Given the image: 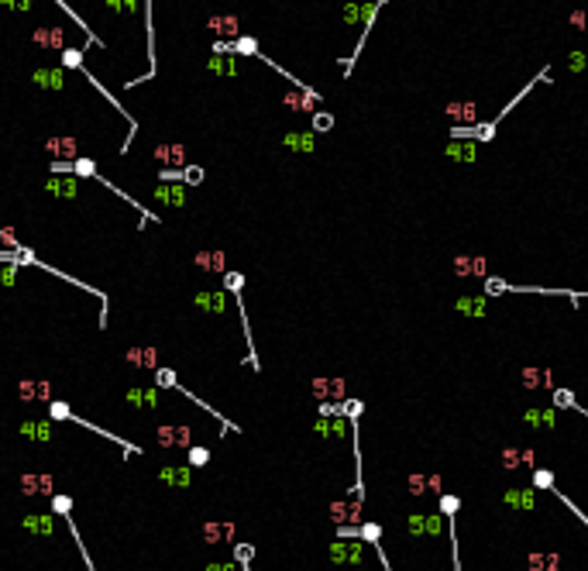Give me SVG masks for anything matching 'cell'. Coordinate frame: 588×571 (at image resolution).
<instances>
[{
  "label": "cell",
  "instance_id": "7c38bea8",
  "mask_svg": "<svg viewBox=\"0 0 588 571\" xmlns=\"http://www.w3.org/2000/svg\"><path fill=\"white\" fill-rule=\"evenodd\" d=\"M444 155L451 162H478V141H447L444 145Z\"/></svg>",
  "mask_w": 588,
  "mask_h": 571
},
{
  "label": "cell",
  "instance_id": "4fadbf2b",
  "mask_svg": "<svg viewBox=\"0 0 588 571\" xmlns=\"http://www.w3.org/2000/svg\"><path fill=\"white\" fill-rule=\"evenodd\" d=\"M537 468V458H533V451L530 447H506L502 451V468L506 471H516V468Z\"/></svg>",
  "mask_w": 588,
  "mask_h": 571
},
{
  "label": "cell",
  "instance_id": "3957f363",
  "mask_svg": "<svg viewBox=\"0 0 588 571\" xmlns=\"http://www.w3.org/2000/svg\"><path fill=\"white\" fill-rule=\"evenodd\" d=\"M489 300L492 296H485V293H461V296H454L451 310L461 314V317H468V321H482L489 314Z\"/></svg>",
  "mask_w": 588,
  "mask_h": 571
},
{
  "label": "cell",
  "instance_id": "5bb4252c",
  "mask_svg": "<svg viewBox=\"0 0 588 571\" xmlns=\"http://www.w3.org/2000/svg\"><path fill=\"white\" fill-rule=\"evenodd\" d=\"M406 526H410V533H413V537H423V533L437 537V533H440V516H423V513H410V516H406Z\"/></svg>",
  "mask_w": 588,
  "mask_h": 571
},
{
  "label": "cell",
  "instance_id": "60d3db41",
  "mask_svg": "<svg viewBox=\"0 0 588 571\" xmlns=\"http://www.w3.org/2000/svg\"><path fill=\"white\" fill-rule=\"evenodd\" d=\"M107 8L121 14V11H134V8H138V0H107Z\"/></svg>",
  "mask_w": 588,
  "mask_h": 571
},
{
  "label": "cell",
  "instance_id": "603a6c76",
  "mask_svg": "<svg viewBox=\"0 0 588 571\" xmlns=\"http://www.w3.org/2000/svg\"><path fill=\"white\" fill-rule=\"evenodd\" d=\"M35 42L45 45V49H62V52H66V35H62V28H38V32H35Z\"/></svg>",
  "mask_w": 588,
  "mask_h": 571
},
{
  "label": "cell",
  "instance_id": "f35d334b",
  "mask_svg": "<svg viewBox=\"0 0 588 571\" xmlns=\"http://www.w3.org/2000/svg\"><path fill=\"white\" fill-rule=\"evenodd\" d=\"M341 417H348V420L355 423V420L362 417V403H358V399H344V403H341Z\"/></svg>",
  "mask_w": 588,
  "mask_h": 571
},
{
  "label": "cell",
  "instance_id": "681fc988",
  "mask_svg": "<svg viewBox=\"0 0 588 571\" xmlns=\"http://www.w3.org/2000/svg\"><path fill=\"white\" fill-rule=\"evenodd\" d=\"M427 482H430V492H440V485H444L440 475H427Z\"/></svg>",
  "mask_w": 588,
  "mask_h": 571
},
{
  "label": "cell",
  "instance_id": "836d02e7",
  "mask_svg": "<svg viewBox=\"0 0 588 571\" xmlns=\"http://www.w3.org/2000/svg\"><path fill=\"white\" fill-rule=\"evenodd\" d=\"M406 485H410V496H423V492H430V482H427V475H423V471H413V475L406 478Z\"/></svg>",
  "mask_w": 588,
  "mask_h": 571
},
{
  "label": "cell",
  "instance_id": "e0dca14e",
  "mask_svg": "<svg viewBox=\"0 0 588 571\" xmlns=\"http://www.w3.org/2000/svg\"><path fill=\"white\" fill-rule=\"evenodd\" d=\"M331 516H334L341 526L362 523V499H355V502H331Z\"/></svg>",
  "mask_w": 588,
  "mask_h": 571
},
{
  "label": "cell",
  "instance_id": "e575fe53",
  "mask_svg": "<svg viewBox=\"0 0 588 571\" xmlns=\"http://www.w3.org/2000/svg\"><path fill=\"white\" fill-rule=\"evenodd\" d=\"M331 128H334V114L317 110V114H314V135H324V131H331Z\"/></svg>",
  "mask_w": 588,
  "mask_h": 571
},
{
  "label": "cell",
  "instance_id": "ab89813d",
  "mask_svg": "<svg viewBox=\"0 0 588 571\" xmlns=\"http://www.w3.org/2000/svg\"><path fill=\"white\" fill-rule=\"evenodd\" d=\"M567 25L578 28V32H588V11H571L567 14Z\"/></svg>",
  "mask_w": 588,
  "mask_h": 571
},
{
  "label": "cell",
  "instance_id": "7bdbcfd3",
  "mask_svg": "<svg viewBox=\"0 0 588 571\" xmlns=\"http://www.w3.org/2000/svg\"><path fill=\"white\" fill-rule=\"evenodd\" d=\"M80 62H83V49L80 52L76 49H66L62 52V66H80Z\"/></svg>",
  "mask_w": 588,
  "mask_h": 571
},
{
  "label": "cell",
  "instance_id": "bcb514c9",
  "mask_svg": "<svg viewBox=\"0 0 588 571\" xmlns=\"http://www.w3.org/2000/svg\"><path fill=\"white\" fill-rule=\"evenodd\" d=\"M155 382H158V386H176V375H172L169 369H158V375H155Z\"/></svg>",
  "mask_w": 588,
  "mask_h": 571
},
{
  "label": "cell",
  "instance_id": "8fae6325",
  "mask_svg": "<svg viewBox=\"0 0 588 571\" xmlns=\"http://www.w3.org/2000/svg\"><path fill=\"white\" fill-rule=\"evenodd\" d=\"M444 114L454 121V124H478V104L471 100H458V104H447Z\"/></svg>",
  "mask_w": 588,
  "mask_h": 571
},
{
  "label": "cell",
  "instance_id": "7402d4cb",
  "mask_svg": "<svg viewBox=\"0 0 588 571\" xmlns=\"http://www.w3.org/2000/svg\"><path fill=\"white\" fill-rule=\"evenodd\" d=\"M526 564H530V571H561V554H554V550H547V554L533 550L526 557Z\"/></svg>",
  "mask_w": 588,
  "mask_h": 571
},
{
  "label": "cell",
  "instance_id": "d4e9b609",
  "mask_svg": "<svg viewBox=\"0 0 588 571\" xmlns=\"http://www.w3.org/2000/svg\"><path fill=\"white\" fill-rule=\"evenodd\" d=\"M196 265H203L207 272H227V255L224 251H200Z\"/></svg>",
  "mask_w": 588,
  "mask_h": 571
},
{
  "label": "cell",
  "instance_id": "2e32d148",
  "mask_svg": "<svg viewBox=\"0 0 588 571\" xmlns=\"http://www.w3.org/2000/svg\"><path fill=\"white\" fill-rule=\"evenodd\" d=\"M502 502H506L509 509H516V513H530L533 502H537V496H533V489H506Z\"/></svg>",
  "mask_w": 588,
  "mask_h": 571
},
{
  "label": "cell",
  "instance_id": "9a60e30c",
  "mask_svg": "<svg viewBox=\"0 0 588 571\" xmlns=\"http://www.w3.org/2000/svg\"><path fill=\"white\" fill-rule=\"evenodd\" d=\"M519 379H523L526 389H554V372H550V369H533V365H526V369L519 372Z\"/></svg>",
  "mask_w": 588,
  "mask_h": 571
},
{
  "label": "cell",
  "instance_id": "f6af8a7d",
  "mask_svg": "<svg viewBox=\"0 0 588 571\" xmlns=\"http://www.w3.org/2000/svg\"><path fill=\"white\" fill-rule=\"evenodd\" d=\"M21 396H45L42 382H21Z\"/></svg>",
  "mask_w": 588,
  "mask_h": 571
},
{
  "label": "cell",
  "instance_id": "277c9868",
  "mask_svg": "<svg viewBox=\"0 0 588 571\" xmlns=\"http://www.w3.org/2000/svg\"><path fill=\"white\" fill-rule=\"evenodd\" d=\"M362 557H365V544H358V537L355 540H334L331 544V561L334 564H362Z\"/></svg>",
  "mask_w": 588,
  "mask_h": 571
},
{
  "label": "cell",
  "instance_id": "7a4b0ae2",
  "mask_svg": "<svg viewBox=\"0 0 588 571\" xmlns=\"http://www.w3.org/2000/svg\"><path fill=\"white\" fill-rule=\"evenodd\" d=\"M451 275H458V279H489V261H485V255H454L451 258Z\"/></svg>",
  "mask_w": 588,
  "mask_h": 571
},
{
  "label": "cell",
  "instance_id": "f1b7e54d",
  "mask_svg": "<svg viewBox=\"0 0 588 571\" xmlns=\"http://www.w3.org/2000/svg\"><path fill=\"white\" fill-rule=\"evenodd\" d=\"M207 66H210V73H224V76H234V73H237V62H234V56H231V59H227V56H213Z\"/></svg>",
  "mask_w": 588,
  "mask_h": 571
},
{
  "label": "cell",
  "instance_id": "4316f807",
  "mask_svg": "<svg viewBox=\"0 0 588 571\" xmlns=\"http://www.w3.org/2000/svg\"><path fill=\"white\" fill-rule=\"evenodd\" d=\"M564 66H567V73H585L588 76V49H574V52H567V59H564Z\"/></svg>",
  "mask_w": 588,
  "mask_h": 571
},
{
  "label": "cell",
  "instance_id": "1f68e13d",
  "mask_svg": "<svg viewBox=\"0 0 588 571\" xmlns=\"http://www.w3.org/2000/svg\"><path fill=\"white\" fill-rule=\"evenodd\" d=\"M550 393H554V406H561V410H574V406H578V399H574L571 389H557V386H554Z\"/></svg>",
  "mask_w": 588,
  "mask_h": 571
},
{
  "label": "cell",
  "instance_id": "ffe728a7",
  "mask_svg": "<svg viewBox=\"0 0 588 571\" xmlns=\"http://www.w3.org/2000/svg\"><path fill=\"white\" fill-rule=\"evenodd\" d=\"M314 430H317L320 437H344V434H348V423H344V417L338 413V417H320V420L314 423Z\"/></svg>",
  "mask_w": 588,
  "mask_h": 571
},
{
  "label": "cell",
  "instance_id": "484cf974",
  "mask_svg": "<svg viewBox=\"0 0 588 571\" xmlns=\"http://www.w3.org/2000/svg\"><path fill=\"white\" fill-rule=\"evenodd\" d=\"M49 193H56V196H62V200H73L76 193H80V183L76 179H49Z\"/></svg>",
  "mask_w": 588,
  "mask_h": 571
},
{
  "label": "cell",
  "instance_id": "cb8c5ba5",
  "mask_svg": "<svg viewBox=\"0 0 588 571\" xmlns=\"http://www.w3.org/2000/svg\"><path fill=\"white\" fill-rule=\"evenodd\" d=\"M158 441L165 447H189V430L186 427H165V430H158Z\"/></svg>",
  "mask_w": 588,
  "mask_h": 571
},
{
  "label": "cell",
  "instance_id": "f546056e",
  "mask_svg": "<svg viewBox=\"0 0 588 571\" xmlns=\"http://www.w3.org/2000/svg\"><path fill=\"white\" fill-rule=\"evenodd\" d=\"M362 11H365V0H351V4H344V11H341L344 25H362Z\"/></svg>",
  "mask_w": 588,
  "mask_h": 571
},
{
  "label": "cell",
  "instance_id": "4dcf8cb0",
  "mask_svg": "<svg viewBox=\"0 0 588 571\" xmlns=\"http://www.w3.org/2000/svg\"><path fill=\"white\" fill-rule=\"evenodd\" d=\"M358 537L368 540L372 547H382V544H379V540H382V526H379V523H362V526H358Z\"/></svg>",
  "mask_w": 588,
  "mask_h": 571
},
{
  "label": "cell",
  "instance_id": "8992f818",
  "mask_svg": "<svg viewBox=\"0 0 588 571\" xmlns=\"http://www.w3.org/2000/svg\"><path fill=\"white\" fill-rule=\"evenodd\" d=\"M314 396L320 403H344L348 399L344 379H314Z\"/></svg>",
  "mask_w": 588,
  "mask_h": 571
},
{
  "label": "cell",
  "instance_id": "9c48e42d",
  "mask_svg": "<svg viewBox=\"0 0 588 571\" xmlns=\"http://www.w3.org/2000/svg\"><path fill=\"white\" fill-rule=\"evenodd\" d=\"M289 110H303V114H317V104H320V93L317 90H296V93H289L282 100Z\"/></svg>",
  "mask_w": 588,
  "mask_h": 571
},
{
  "label": "cell",
  "instance_id": "44dd1931",
  "mask_svg": "<svg viewBox=\"0 0 588 571\" xmlns=\"http://www.w3.org/2000/svg\"><path fill=\"white\" fill-rule=\"evenodd\" d=\"M35 86H45V90H62L66 86V69H38L32 76Z\"/></svg>",
  "mask_w": 588,
  "mask_h": 571
},
{
  "label": "cell",
  "instance_id": "d590c367",
  "mask_svg": "<svg viewBox=\"0 0 588 571\" xmlns=\"http://www.w3.org/2000/svg\"><path fill=\"white\" fill-rule=\"evenodd\" d=\"M128 362H134V365H155V351L152 348H138V351L128 355Z\"/></svg>",
  "mask_w": 588,
  "mask_h": 571
},
{
  "label": "cell",
  "instance_id": "b9f144b4",
  "mask_svg": "<svg viewBox=\"0 0 588 571\" xmlns=\"http://www.w3.org/2000/svg\"><path fill=\"white\" fill-rule=\"evenodd\" d=\"M0 8H8V11H32V0H0Z\"/></svg>",
  "mask_w": 588,
  "mask_h": 571
},
{
  "label": "cell",
  "instance_id": "5b68a950",
  "mask_svg": "<svg viewBox=\"0 0 588 571\" xmlns=\"http://www.w3.org/2000/svg\"><path fill=\"white\" fill-rule=\"evenodd\" d=\"M45 152H49L56 162H76L80 141H76L73 135H59V138H49V141H45Z\"/></svg>",
  "mask_w": 588,
  "mask_h": 571
},
{
  "label": "cell",
  "instance_id": "ba28073f",
  "mask_svg": "<svg viewBox=\"0 0 588 571\" xmlns=\"http://www.w3.org/2000/svg\"><path fill=\"white\" fill-rule=\"evenodd\" d=\"M282 145H285L289 152H296V155H314L317 135H314V131H285Z\"/></svg>",
  "mask_w": 588,
  "mask_h": 571
},
{
  "label": "cell",
  "instance_id": "d6a6232c",
  "mask_svg": "<svg viewBox=\"0 0 588 571\" xmlns=\"http://www.w3.org/2000/svg\"><path fill=\"white\" fill-rule=\"evenodd\" d=\"M533 489L554 492V471H550V468H533Z\"/></svg>",
  "mask_w": 588,
  "mask_h": 571
},
{
  "label": "cell",
  "instance_id": "30bf717a",
  "mask_svg": "<svg viewBox=\"0 0 588 571\" xmlns=\"http://www.w3.org/2000/svg\"><path fill=\"white\" fill-rule=\"evenodd\" d=\"M207 25H210V32H213V35H220V42H234V38H241V25H237V18H234V14H217V18H210Z\"/></svg>",
  "mask_w": 588,
  "mask_h": 571
},
{
  "label": "cell",
  "instance_id": "74e56055",
  "mask_svg": "<svg viewBox=\"0 0 588 571\" xmlns=\"http://www.w3.org/2000/svg\"><path fill=\"white\" fill-rule=\"evenodd\" d=\"M210 540H217V537H231L234 533V526L231 523H207V530H203Z\"/></svg>",
  "mask_w": 588,
  "mask_h": 571
},
{
  "label": "cell",
  "instance_id": "83f0119b",
  "mask_svg": "<svg viewBox=\"0 0 588 571\" xmlns=\"http://www.w3.org/2000/svg\"><path fill=\"white\" fill-rule=\"evenodd\" d=\"M196 307L200 310H210V314H220L224 310V293H200L196 296Z\"/></svg>",
  "mask_w": 588,
  "mask_h": 571
},
{
  "label": "cell",
  "instance_id": "d6986e66",
  "mask_svg": "<svg viewBox=\"0 0 588 571\" xmlns=\"http://www.w3.org/2000/svg\"><path fill=\"white\" fill-rule=\"evenodd\" d=\"M155 200L165 203V207H183V203H186V186H179V183H162V186L155 189Z\"/></svg>",
  "mask_w": 588,
  "mask_h": 571
},
{
  "label": "cell",
  "instance_id": "8d00e7d4",
  "mask_svg": "<svg viewBox=\"0 0 588 571\" xmlns=\"http://www.w3.org/2000/svg\"><path fill=\"white\" fill-rule=\"evenodd\" d=\"M458 509H461V499H458V496H447V492H440V513H444V516H454Z\"/></svg>",
  "mask_w": 588,
  "mask_h": 571
},
{
  "label": "cell",
  "instance_id": "7dc6e473",
  "mask_svg": "<svg viewBox=\"0 0 588 571\" xmlns=\"http://www.w3.org/2000/svg\"><path fill=\"white\" fill-rule=\"evenodd\" d=\"M189 458H193V465H207L210 451H207V447H193V451H189Z\"/></svg>",
  "mask_w": 588,
  "mask_h": 571
},
{
  "label": "cell",
  "instance_id": "ee69618b",
  "mask_svg": "<svg viewBox=\"0 0 588 571\" xmlns=\"http://www.w3.org/2000/svg\"><path fill=\"white\" fill-rule=\"evenodd\" d=\"M73 169H76L80 176H97V169H93V162H90V159H76V162H73Z\"/></svg>",
  "mask_w": 588,
  "mask_h": 571
},
{
  "label": "cell",
  "instance_id": "52a82bcc",
  "mask_svg": "<svg viewBox=\"0 0 588 571\" xmlns=\"http://www.w3.org/2000/svg\"><path fill=\"white\" fill-rule=\"evenodd\" d=\"M523 420H526L530 427H537V430H554V423H557V406H530V410H523Z\"/></svg>",
  "mask_w": 588,
  "mask_h": 571
},
{
  "label": "cell",
  "instance_id": "c3c4849f",
  "mask_svg": "<svg viewBox=\"0 0 588 571\" xmlns=\"http://www.w3.org/2000/svg\"><path fill=\"white\" fill-rule=\"evenodd\" d=\"M183 179H186V183H200V179H203V169H196V165H193V169H186V172H183Z\"/></svg>",
  "mask_w": 588,
  "mask_h": 571
},
{
  "label": "cell",
  "instance_id": "6da1fadb",
  "mask_svg": "<svg viewBox=\"0 0 588 571\" xmlns=\"http://www.w3.org/2000/svg\"><path fill=\"white\" fill-rule=\"evenodd\" d=\"M485 296H499V293H526V296H567L574 307H581V296L578 290H554V286H516V282H506V279H495L489 275L485 286H482Z\"/></svg>",
  "mask_w": 588,
  "mask_h": 571
},
{
  "label": "cell",
  "instance_id": "ac0fdd59",
  "mask_svg": "<svg viewBox=\"0 0 588 571\" xmlns=\"http://www.w3.org/2000/svg\"><path fill=\"white\" fill-rule=\"evenodd\" d=\"M155 159L162 165H186L189 162V152H186V145H158L155 148Z\"/></svg>",
  "mask_w": 588,
  "mask_h": 571
}]
</instances>
